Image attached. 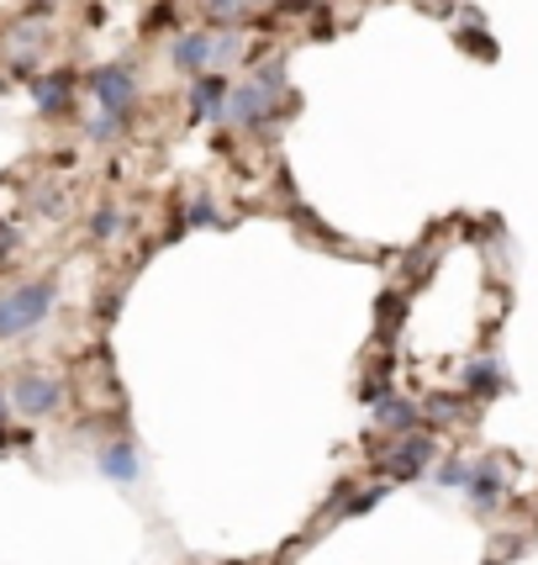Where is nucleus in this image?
I'll use <instances>...</instances> for the list:
<instances>
[{
	"instance_id": "1",
	"label": "nucleus",
	"mask_w": 538,
	"mask_h": 565,
	"mask_svg": "<svg viewBox=\"0 0 538 565\" xmlns=\"http://www.w3.org/2000/svg\"><path fill=\"white\" fill-rule=\"evenodd\" d=\"M53 280H22V286H11V291H0V339H22L32 333L37 322L53 312Z\"/></svg>"
},
{
	"instance_id": "2",
	"label": "nucleus",
	"mask_w": 538,
	"mask_h": 565,
	"mask_svg": "<svg viewBox=\"0 0 538 565\" xmlns=\"http://www.w3.org/2000/svg\"><path fill=\"white\" fill-rule=\"evenodd\" d=\"M275 85H280V70L254 74L248 85H238V90L227 96V117L244 122V127H265L269 111H275Z\"/></svg>"
},
{
	"instance_id": "3",
	"label": "nucleus",
	"mask_w": 538,
	"mask_h": 565,
	"mask_svg": "<svg viewBox=\"0 0 538 565\" xmlns=\"http://www.w3.org/2000/svg\"><path fill=\"white\" fill-rule=\"evenodd\" d=\"M90 100H96L100 111H117V117H127L132 111V96H138V79L127 74V64H100V70H90Z\"/></svg>"
},
{
	"instance_id": "4",
	"label": "nucleus",
	"mask_w": 538,
	"mask_h": 565,
	"mask_svg": "<svg viewBox=\"0 0 538 565\" xmlns=\"http://www.w3.org/2000/svg\"><path fill=\"white\" fill-rule=\"evenodd\" d=\"M58 402H64V386H58L53 375H22V381L11 386V407H17V413H26V418L58 413Z\"/></svg>"
},
{
	"instance_id": "5",
	"label": "nucleus",
	"mask_w": 538,
	"mask_h": 565,
	"mask_svg": "<svg viewBox=\"0 0 538 565\" xmlns=\"http://www.w3.org/2000/svg\"><path fill=\"white\" fill-rule=\"evenodd\" d=\"M227 96H233V90H227V79H222V74H196V85H191V117H196V122H222V117H227Z\"/></svg>"
},
{
	"instance_id": "6",
	"label": "nucleus",
	"mask_w": 538,
	"mask_h": 565,
	"mask_svg": "<svg viewBox=\"0 0 538 565\" xmlns=\"http://www.w3.org/2000/svg\"><path fill=\"white\" fill-rule=\"evenodd\" d=\"M428 460H433V439H428V434H407V439L386 455V476H396V481H412V476H422V470H428Z\"/></svg>"
},
{
	"instance_id": "7",
	"label": "nucleus",
	"mask_w": 538,
	"mask_h": 565,
	"mask_svg": "<svg viewBox=\"0 0 538 565\" xmlns=\"http://www.w3.org/2000/svg\"><path fill=\"white\" fill-rule=\"evenodd\" d=\"M470 502H475V508H496V502H502V492H507V466H502V460H486V466H475L470 470Z\"/></svg>"
},
{
	"instance_id": "8",
	"label": "nucleus",
	"mask_w": 538,
	"mask_h": 565,
	"mask_svg": "<svg viewBox=\"0 0 538 565\" xmlns=\"http://www.w3.org/2000/svg\"><path fill=\"white\" fill-rule=\"evenodd\" d=\"M100 476H111V481H122V487H132V481L143 476V460H138V449H132L127 439L106 444V449H100Z\"/></svg>"
},
{
	"instance_id": "9",
	"label": "nucleus",
	"mask_w": 538,
	"mask_h": 565,
	"mask_svg": "<svg viewBox=\"0 0 538 565\" xmlns=\"http://www.w3.org/2000/svg\"><path fill=\"white\" fill-rule=\"evenodd\" d=\"M465 392L470 396H502L507 392V375L496 360H470L465 365Z\"/></svg>"
},
{
	"instance_id": "10",
	"label": "nucleus",
	"mask_w": 538,
	"mask_h": 565,
	"mask_svg": "<svg viewBox=\"0 0 538 565\" xmlns=\"http://www.w3.org/2000/svg\"><path fill=\"white\" fill-rule=\"evenodd\" d=\"M375 423H380L386 434H412V428H417V407L386 392L380 402H375Z\"/></svg>"
},
{
	"instance_id": "11",
	"label": "nucleus",
	"mask_w": 538,
	"mask_h": 565,
	"mask_svg": "<svg viewBox=\"0 0 538 565\" xmlns=\"http://www.w3.org/2000/svg\"><path fill=\"white\" fill-rule=\"evenodd\" d=\"M69 90H74L69 74H49V79L37 85V106H43L49 117H58V111H69Z\"/></svg>"
},
{
	"instance_id": "12",
	"label": "nucleus",
	"mask_w": 538,
	"mask_h": 565,
	"mask_svg": "<svg viewBox=\"0 0 538 565\" xmlns=\"http://www.w3.org/2000/svg\"><path fill=\"white\" fill-rule=\"evenodd\" d=\"M259 6H280V0H212V17H244V11H259Z\"/></svg>"
},
{
	"instance_id": "13",
	"label": "nucleus",
	"mask_w": 538,
	"mask_h": 565,
	"mask_svg": "<svg viewBox=\"0 0 538 565\" xmlns=\"http://www.w3.org/2000/svg\"><path fill=\"white\" fill-rule=\"evenodd\" d=\"M122 127H127V117H117V111H100L96 127H90V138H96V143H111V138H117Z\"/></svg>"
},
{
	"instance_id": "14",
	"label": "nucleus",
	"mask_w": 538,
	"mask_h": 565,
	"mask_svg": "<svg viewBox=\"0 0 538 565\" xmlns=\"http://www.w3.org/2000/svg\"><path fill=\"white\" fill-rule=\"evenodd\" d=\"M470 460H449V466L439 470V487H470Z\"/></svg>"
},
{
	"instance_id": "15",
	"label": "nucleus",
	"mask_w": 538,
	"mask_h": 565,
	"mask_svg": "<svg viewBox=\"0 0 538 565\" xmlns=\"http://www.w3.org/2000/svg\"><path fill=\"white\" fill-rule=\"evenodd\" d=\"M117 227H122V217H117L111 206H106V212H96V222H90V233H96V238H117Z\"/></svg>"
},
{
	"instance_id": "16",
	"label": "nucleus",
	"mask_w": 538,
	"mask_h": 565,
	"mask_svg": "<svg viewBox=\"0 0 538 565\" xmlns=\"http://www.w3.org/2000/svg\"><path fill=\"white\" fill-rule=\"evenodd\" d=\"M0 449H6V418H0Z\"/></svg>"
},
{
	"instance_id": "17",
	"label": "nucleus",
	"mask_w": 538,
	"mask_h": 565,
	"mask_svg": "<svg viewBox=\"0 0 538 565\" xmlns=\"http://www.w3.org/2000/svg\"><path fill=\"white\" fill-rule=\"evenodd\" d=\"M0 418H6V402H0Z\"/></svg>"
}]
</instances>
